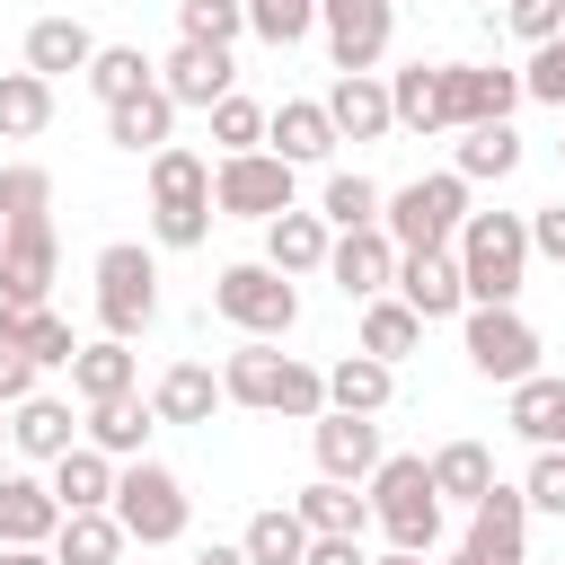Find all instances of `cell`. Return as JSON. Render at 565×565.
I'll return each instance as SVG.
<instances>
[{"label":"cell","instance_id":"obj_1","mask_svg":"<svg viewBox=\"0 0 565 565\" xmlns=\"http://www.w3.org/2000/svg\"><path fill=\"white\" fill-rule=\"evenodd\" d=\"M221 397L230 406H265V415H327V371H309V362H291V353H274L265 335H247L230 362H221Z\"/></svg>","mask_w":565,"mask_h":565},{"label":"cell","instance_id":"obj_2","mask_svg":"<svg viewBox=\"0 0 565 565\" xmlns=\"http://www.w3.org/2000/svg\"><path fill=\"white\" fill-rule=\"evenodd\" d=\"M362 503H371V521L388 530V547L433 556V539H441V494H433V468H424L415 450L380 459V468L362 477Z\"/></svg>","mask_w":565,"mask_h":565},{"label":"cell","instance_id":"obj_3","mask_svg":"<svg viewBox=\"0 0 565 565\" xmlns=\"http://www.w3.org/2000/svg\"><path fill=\"white\" fill-rule=\"evenodd\" d=\"M459 282H468V300H521V282H530V221L521 212H468L459 221Z\"/></svg>","mask_w":565,"mask_h":565},{"label":"cell","instance_id":"obj_4","mask_svg":"<svg viewBox=\"0 0 565 565\" xmlns=\"http://www.w3.org/2000/svg\"><path fill=\"white\" fill-rule=\"evenodd\" d=\"M212 230V168L194 150H150V238L159 247H203Z\"/></svg>","mask_w":565,"mask_h":565},{"label":"cell","instance_id":"obj_5","mask_svg":"<svg viewBox=\"0 0 565 565\" xmlns=\"http://www.w3.org/2000/svg\"><path fill=\"white\" fill-rule=\"evenodd\" d=\"M459 221H468V177H459V168H441V177H415V185L380 194V230H388L397 247H450V238H459Z\"/></svg>","mask_w":565,"mask_h":565},{"label":"cell","instance_id":"obj_6","mask_svg":"<svg viewBox=\"0 0 565 565\" xmlns=\"http://www.w3.org/2000/svg\"><path fill=\"white\" fill-rule=\"evenodd\" d=\"M106 512L124 521L132 547H168V539H185V486H177V468H159V459H124Z\"/></svg>","mask_w":565,"mask_h":565},{"label":"cell","instance_id":"obj_7","mask_svg":"<svg viewBox=\"0 0 565 565\" xmlns=\"http://www.w3.org/2000/svg\"><path fill=\"white\" fill-rule=\"evenodd\" d=\"M212 309H221L230 327L265 335V344L300 327V291H291V274H274L265 256H256V265H221V282H212Z\"/></svg>","mask_w":565,"mask_h":565},{"label":"cell","instance_id":"obj_8","mask_svg":"<svg viewBox=\"0 0 565 565\" xmlns=\"http://www.w3.org/2000/svg\"><path fill=\"white\" fill-rule=\"evenodd\" d=\"M150 318H159V265H150V247L115 238V247L97 256V327L132 344Z\"/></svg>","mask_w":565,"mask_h":565},{"label":"cell","instance_id":"obj_9","mask_svg":"<svg viewBox=\"0 0 565 565\" xmlns=\"http://www.w3.org/2000/svg\"><path fill=\"white\" fill-rule=\"evenodd\" d=\"M212 212H230V221H274V212H291V159H274V150H230V159L212 168Z\"/></svg>","mask_w":565,"mask_h":565},{"label":"cell","instance_id":"obj_10","mask_svg":"<svg viewBox=\"0 0 565 565\" xmlns=\"http://www.w3.org/2000/svg\"><path fill=\"white\" fill-rule=\"evenodd\" d=\"M468 362L512 388V380L539 371V327H530L512 300H468Z\"/></svg>","mask_w":565,"mask_h":565},{"label":"cell","instance_id":"obj_11","mask_svg":"<svg viewBox=\"0 0 565 565\" xmlns=\"http://www.w3.org/2000/svg\"><path fill=\"white\" fill-rule=\"evenodd\" d=\"M521 106V71H494V62H441V124L468 132V124H512Z\"/></svg>","mask_w":565,"mask_h":565},{"label":"cell","instance_id":"obj_12","mask_svg":"<svg viewBox=\"0 0 565 565\" xmlns=\"http://www.w3.org/2000/svg\"><path fill=\"white\" fill-rule=\"evenodd\" d=\"M468 556L477 565H530V494L521 486H486L477 503H468Z\"/></svg>","mask_w":565,"mask_h":565},{"label":"cell","instance_id":"obj_13","mask_svg":"<svg viewBox=\"0 0 565 565\" xmlns=\"http://www.w3.org/2000/svg\"><path fill=\"white\" fill-rule=\"evenodd\" d=\"M53 221H9L0 230V309H44L53 291Z\"/></svg>","mask_w":565,"mask_h":565},{"label":"cell","instance_id":"obj_14","mask_svg":"<svg viewBox=\"0 0 565 565\" xmlns=\"http://www.w3.org/2000/svg\"><path fill=\"white\" fill-rule=\"evenodd\" d=\"M388 282H397V300H406L424 327L468 309V282H459V256H450V247H397V274H388Z\"/></svg>","mask_w":565,"mask_h":565},{"label":"cell","instance_id":"obj_15","mask_svg":"<svg viewBox=\"0 0 565 565\" xmlns=\"http://www.w3.org/2000/svg\"><path fill=\"white\" fill-rule=\"evenodd\" d=\"M318 26H327V53H335V71H380L397 9H388V0H318Z\"/></svg>","mask_w":565,"mask_h":565},{"label":"cell","instance_id":"obj_16","mask_svg":"<svg viewBox=\"0 0 565 565\" xmlns=\"http://www.w3.org/2000/svg\"><path fill=\"white\" fill-rule=\"evenodd\" d=\"M309 441H318V477H344V486H362L388 450H380V424L371 415H344V406H327V415H309Z\"/></svg>","mask_w":565,"mask_h":565},{"label":"cell","instance_id":"obj_17","mask_svg":"<svg viewBox=\"0 0 565 565\" xmlns=\"http://www.w3.org/2000/svg\"><path fill=\"white\" fill-rule=\"evenodd\" d=\"M327 274H335V291H344V300H380V291H388V274H397V238H388L380 221H371V230H335Z\"/></svg>","mask_w":565,"mask_h":565},{"label":"cell","instance_id":"obj_18","mask_svg":"<svg viewBox=\"0 0 565 565\" xmlns=\"http://www.w3.org/2000/svg\"><path fill=\"white\" fill-rule=\"evenodd\" d=\"M327 106V124H335V141H380L397 115H388V79L380 71H335V88L318 97Z\"/></svg>","mask_w":565,"mask_h":565},{"label":"cell","instance_id":"obj_19","mask_svg":"<svg viewBox=\"0 0 565 565\" xmlns=\"http://www.w3.org/2000/svg\"><path fill=\"white\" fill-rule=\"evenodd\" d=\"M230 79H238L230 44H177V53L159 62V88H168L177 106H221V97H230Z\"/></svg>","mask_w":565,"mask_h":565},{"label":"cell","instance_id":"obj_20","mask_svg":"<svg viewBox=\"0 0 565 565\" xmlns=\"http://www.w3.org/2000/svg\"><path fill=\"white\" fill-rule=\"evenodd\" d=\"M168 124H177V97L150 79L141 97H115L106 106V141L115 150H132V159H150V150H168Z\"/></svg>","mask_w":565,"mask_h":565},{"label":"cell","instance_id":"obj_21","mask_svg":"<svg viewBox=\"0 0 565 565\" xmlns=\"http://www.w3.org/2000/svg\"><path fill=\"white\" fill-rule=\"evenodd\" d=\"M327 247H335V230L318 212H300V203L265 221V265L274 274H327Z\"/></svg>","mask_w":565,"mask_h":565},{"label":"cell","instance_id":"obj_22","mask_svg":"<svg viewBox=\"0 0 565 565\" xmlns=\"http://www.w3.org/2000/svg\"><path fill=\"white\" fill-rule=\"evenodd\" d=\"M53 530H62L53 486H35V477H0V547H53Z\"/></svg>","mask_w":565,"mask_h":565},{"label":"cell","instance_id":"obj_23","mask_svg":"<svg viewBox=\"0 0 565 565\" xmlns=\"http://www.w3.org/2000/svg\"><path fill=\"white\" fill-rule=\"evenodd\" d=\"M265 141H274V159L309 168V159H327V150H335V124H327V106H318V97H282V106L265 115Z\"/></svg>","mask_w":565,"mask_h":565},{"label":"cell","instance_id":"obj_24","mask_svg":"<svg viewBox=\"0 0 565 565\" xmlns=\"http://www.w3.org/2000/svg\"><path fill=\"white\" fill-rule=\"evenodd\" d=\"M53 503H62V512H106V503H115V459H106L97 441H71V450L53 459Z\"/></svg>","mask_w":565,"mask_h":565},{"label":"cell","instance_id":"obj_25","mask_svg":"<svg viewBox=\"0 0 565 565\" xmlns=\"http://www.w3.org/2000/svg\"><path fill=\"white\" fill-rule=\"evenodd\" d=\"M9 441H18L26 459H44V468H53V459L79 441V415H71L62 397H18V406H9Z\"/></svg>","mask_w":565,"mask_h":565},{"label":"cell","instance_id":"obj_26","mask_svg":"<svg viewBox=\"0 0 565 565\" xmlns=\"http://www.w3.org/2000/svg\"><path fill=\"white\" fill-rule=\"evenodd\" d=\"M132 344L124 335H97V344H79L71 353V388H79V406H97V397H132Z\"/></svg>","mask_w":565,"mask_h":565},{"label":"cell","instance_id":"obj_27","mask_svg":"<svg viewBox=\"0 0 565 565\" xmlns=\"http://www.w3.org/2000/svg\"><path fill=\"white\" fill-rule=\"evenodd\" d=\"M212 406H221V380L203 362H168L159 388H150V415L159 424H212Z\"/></svg>","mask_w":565,"mask_h":565},{"label":"cell","instance_id":"obj_28","mask_svg":"<svg viewBox=\"0 0 565 565\" xmlns=\"http://www.w3.org/2000/svg\"><path fill=\"white\" fill-rule=\"evenodd\" d=\"M291 512L309 521V539H362V530H371V503H362V486H344V477H318Z\"/></svg>","mask_w":565,"mask_h":565},{"label":"cell","instance_id":"obj_29","mask_svg":"<svg viewBox=\"0 0 565 565\" xmlns=\"http://www.w3.org/2000/svg\"><path fill=\"white\" fill-rule=\"evenodd\" d=\"M0 344H18L35 371H71V353H79V335H71V318H53V309H0Z\"/></svg>","mask_w":565,"mask_h":565},{"label":"cell","instance_id":"obj_30","mask_svg":"<svg viewBox=\"0 0 565 565\" xmlns=\"http://www.w3.org/2000/svg\"><path fill=\"white\" fill-rule=\"evenodd\" d=\"M124 547L132 539L115 512H62V530H53V565H115Z\"/></svg>","mask_w":565,"mask_h":565},{"label":"cell","instance_id":"obj_31","mask_svg":"<svg viewBox=\"0 0 565 565\" xmlns=\"http://www.w3.org/2000/svg\"><path fill=\"white\" fill-rule=\"evenodd\" d=\"M88 53H97V35H88L79 18H35V26H26V71H44V79L88 71Z\"/></svg>","mask_w":565,"mask_h":565},{"label":"cell","instance_id":"obj_32","mask_svg":"<svg viewBox=\"0 0 565 565\" xmlns=\"http://www.w3.org/2000/svg\"><path fill=\"white\" fill-rule=\"evenodd\" d=\"M415 344H424V318H415L406 300H388V291H380V300H362V353H371V362H388V371H397Z\"/></svg>","mask_w":565,"mask_h":565},{"label":"cell","instance_id":"obj_33","mask_svg":"<svg viewBox=\"0 0 565 565\" xmlns=\"http://www.w3.org/2000/svg\"><path fill=\"white\" fill-rule=\"evenodd\" d=\"M388 388H397V371H388V362H371V353L327 362V406H344V415H380V406H388Z\"/></svg>","mask_w":565,"mask_h":565},{"label":"cell","instance_id":"obj_34","mask_svg":"<svg viewBox=\"0 0 565 565\" xmlns=\"http://www.w3.org/2000/svg\"><path fill=\"white\" fill-rule=\"evenodd\" d=\"M150 424H159V415H150L141 397H97L79 433H88V441H97L106 459H141V441H150Z\"/></svg>","mask_w":565,"mask_h":565},{"label":"cell","instance_id":"obj_35","mask_svg":"<svg viewBox=\"0 0 565 565\" xmlns=\"http://www.w3.org/2000/svg\"><path fill=\"white\" fill-rule=\"evenodd\" d=\"M424 468H433V494H441V503H477V494L494 486V450H486V441H441Z\"/></svg>","mask_w":565,"mask_h":565},{"label":"cell","instance_id":"obj_36","mask_svg":"<svg viewBox=\"0 0 565 565\" xmlns=\"http://www.w3.org/2000/svg\"><path fill=\"white\" fill-rule=\"evenodd\" d=\"M53 124V79L44 71H0V141H35Z\"/></svg>","mask_w":565,"mask_h":565},{"label":"cell","instance_id":"obj_37","mask_svg":"<svg viewBox=\"0 0 565 565\" xmlns=\"http://www.w3.org/2000/svg\"><path fill=\"white\" fill-rule=\"evenodd\" d=\"M556 415H565V380H547V371H530V380H512V406H503V424L521 433V441H556Z\"/></svg>","mask_w":565,"mask_h":565},{"label":"cell","instance_id":"obj_38","mask_svg":"<svg viewBox=\"0 0 565 565\" xmlns=\"http://www.w3.org/2000/svg\"><path fill=\"white\" fill-rule=\"evenodd\" d=\"M159 79V62L141 53V44H97L88 53V88H97V106H115V97H141Z\"/></svg>","mask_w":565,"mask_h":565},{"label":"cell","instance_id":"obj_39","mask_svg":"<svg viewBox=\"0 0 565 565\" xmlns=\"http://www.w3.org/2000/svg\"><path fill=\"white\" fill-rule=\"evenodd\" d=\"M388 115H397L406 132H450V124H441V62L397 71V79H388Z\"/></svg>","mask_w":565,"mask_h":565},{"label":"cell","instance_id":"obj_40","mask_svg":"<svg viewBox=\"0 0 565 565\" xmlns=\"http://www.w3.org/2000/svg\"><path fill=\"white\" fill-rule=\"evenodd\" d=\"M238 547H247V565H300V556H309V521H300L291 503H274V512L247 521Z\"/></svg>","mask_w":565,"mask_h":565},{"label":"cell","instance_id":"obj_41","mask_svg":"<svg viewBox=\"0 0 565 565\" xmlns=\"http://www.w3.org/2000/svg\"><path fill=\"white\" fill-rule=\"evenodd\" d=\"M318 221H327V230H371V221H380V185H371L362 168H335L327 194H318Z\"/></svg>","mask_w":565,"mask_h":565},{"label":"cell","instance_id":"obj_42","mask_svg":"<svg viewBox=\"0 0 565 565\" xmlns=\"http://www.w3.org/2000/svg\"><path fill=\"white\" fill-rule=\"evenodd\" d=\"M521 168V132L512 124H468L459 132V177H512Z\"/></svg>","mask_w":565,"mask_h":565},{"label":"cell","instance_id":"obj_43","mask_svg":"<svg viewBox=\"0 0 565 565\" xmlns=\"http://www.w3.org/2000/svg\"><path fill=\"white\" fill-rule=\"evenodd\" d=\"M238 9H247V35L274 44V53H291V44L318 26V0H238Z\"/></svg>","mask_w":565,"mask_h":565},{"label":"cell","instance_id":"obj_44","mask_svg":"<svg viewBox=\"0 0 565 565\" xmlns=\"http://www.w3.org/2000/svg\"><path fill=\"white\" fill-rule=\"evenodd\" d=\"M9 221H53V177H44L35 159L0 168V230H9Z\"/></svg>","mask_w":565,"mask_h":565},{"label":"cell","instance_id":"obj_45","mask_svg":"<svg viewBox=\"0 0 565 565\" xmlns=\"http://www.w3.org/2000/svg\"><path fill=\"white\" fill-rule=\"evenodd\" d=\"M203 115H212L221 159H230V150H265V106H256V97H238V88H230V97H221V106H203Z\"/></svg>","mask_w":565,"mask_h":565},{"label":"cell","instance_id":"obj_46","mask_svg":"<svg viewBox=\"0 0 565 565\" xmlns=\"http://www.w3.org/2000/svg\"><path fill=\"white\" fill-rule=\"evenodd\" d=\"M177 26H185V44H238L247 9L238 0H177Z\"/></svg>","mask_w":565,"mask_h":565},{"label":"cell","instance_id":"obj_47","mask_svg":"<svg viewBox=\"0 0 565 565\" xmlns=\"http://www.w3.org/2000/svg\"><path fill=\"white\" fill-rule=\"evenodd\" d=\"M521 97H539V106H565V26H556L547 44H530V71H521Z\"/></svg>","mask_w":565,"mask_h":565},{"label":"cell","instance_id":"obj_48","mask_svg":"<svg viewBox=\"0 0 565 565\" xmlns=\"http://www.w3.org/2000/svg\"><path fill=\"white\" fill-rule=\"evenodd\" d=\"M521 494H530V512H556L565 521V450H539L530 477H521Z\"/></svg>","mask_w":565,"mask_h":565},{"label":"cell","instance_id":"obj_49","mask_svg":"<svg viewBox=\"0 0 565 565\" xmlns=\"http://www.w3.org/2000/svg\"><path fill=\"white\" fill-rule=\"evenodd\" d=\"M512 26H521L530 44H547V35L565 26V0H512Z\"/></svg>","mask_w":565,"mask_h":565},{"label":"cell","instance_id":"obj_50","mask_svg":"<svg viewBox=\"0 0 565 565\" xmlns=\"http://www.w3.org/2000/svg\"><path fill=\"white\" fill-rule=\"evenodd\" d=\"M18 397H35V362L18 344H0V406H18Z\"/></svg>","mask_w":565,"mask_h":565},{"label":"cell","instance_id":"obj_51","mask_svg":"<svg viewBox=\"0 0 565 565\" xmlns=\"http://www.w3.org/2000/svg\"><path fill=\"white\" fill-rule=\"evenodd\" d=\"M530 247L565 265V203H547V212H530Z\"/></svg>","mask_w":565,"mask_h":565},{"label":"cell","instance_id":"obj_52","mask_svg":"<svg viewBox=\"0 0 565 565\" xmlns=\"http://www.w3.org/2000/svg\"><path fill=\"white\" fill-rule=\"evenodd\" d=\"M300 565H371V556H362V539H309Z\"/></svg>","mask_w":565,"mask_h":565},{"label":"cell","instance_id":"obj_53","mask_svg":"<svg viewBox=\"0 0 565 565\" xmlns=\"http://www.w3.org/2000/svg\"><path fill=\"white\" fill-rule=\"evenodd\" d=\"M194 565H247V547H194Z\"/></svg>","mask_w":565,"mask_h":565},{"label":"cell","instance_id":"obj_54","mask_svg":"<svg viewBox=\"0 0 565 565\" xmlns=\"http://www.w3.org/2000/svg\"><path fill=\"white\" fill-rule=\"evenodd\" d=\"M0 565H53V547H0Z\"/></svg>","mask_w":565,"mask_h":565},{"label":"cell","instance_id":"obj_55","mask_svg":"<svg viewBox=\"0 0 565 565\" xmlns=\"http://www.w3.org/2000/svg\"><path fill=\"white\" fill-rule=\"evenodd\" d=\"M380 565H424V556H415V547H388V556H380Z\"/></svg>","mask_w":565,"mask_h":565},{"label":"cell","instance_id":"obj_56","mask_svg":"<svg viewBox=\"0 0 565 565\" xmlns=\"http://www.w3.org/2000/svg\"><path fill=\"white\" fill-rule=\"evenodd\" d=\"M547 450H565V415H556V441H547Z\"/></svg>","mask_w":565,"mask_h":565},{"label":"cell","instance_id":"obj_57","mask_svg":"<svg viewBox=\"0 0 565 565\" xmlns=\"http://www.w3.org/2000/svg\"><path fill=\"white\" fill-rule=\"evenodd\" d=\"M450 565H477V556H468V547H459V556H450Z\"/></svg>","mask_w":565,"mask_h":565},{"label":"cell","instance_id":"obj_58","mask_svg":"<svg viewBox=\"0 0 565 565\" xmlns=\"http://www.w3.org/2000/svg\"><path fill=\"white\" fill-rule=\"evenodd\" d=\"M0 433H9V415H0Z\"/></svg>","mask_w":565,"mask_h":565},{"label":"cell","instance_id":"obj_59","mask_svg":"<svg viewBox=\"0 0 565 565\" xmlns=\"http://www.w3.org/2000/svg\"><path fill=\"white\" fill-rule=\"evenodd\" d=\"M388 9H397V0H388Z\"/></svg>","mask_w":565,"mask_h":565},{"label":"cell","instance_id":"obj_60","mask_svg":"<svg viewBox=\"0 0 565 565\" xmlns=\"http://www.w3.org/2000/svg\"><path fill=\"white\" fill-rule=\"evenodd\" d=\"M556 150H565V141H556Z\"/></svg>","mask_w":565,"mask_h":565}]
</instances>
